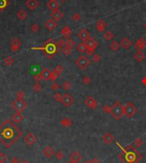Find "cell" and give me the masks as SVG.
I'll use <instances>...</instances> for the list:
<instances>
[{
    "mask_svg": "<svg viewBox=\"0 0 146 163\" xmlns=\"http://www.w3.org/2000/svg\"><path fill=\"white\" fill-rule=\"evenodd\" d=\"M49 1H51V0H49Z\"/></svg>",
    "mask_w": 146,
    "mask_h": 163,
    "instance_id": "e7e4bbea",
    "label": "cell"
},
{
    "mask_svg": "<svg viewBox=\"0 0 146 163\" xmlns=\"http://www.w3.org/2000/svg\"><path fill=\"white\" fill-rule=\"evenodd\" d=\"M61 1H62V2H65L66 0H61Z\"/></svg>",
    "mask_w": 146,
    "mask_h": 163,
    "instance_id": "6125c7cd",
    "label": "cell"
},
{
    "mask_svg": "<svg viewBox=\"0 0 146 163\" xmlns=\"http://www.w3.org/2000/svg\"><path fill=\"white\" fill-rule=\"evenodd\" d=\"M106 26H107V24H106V22L103 20H99V21L96 23V29H97V32L102 33V32H103L105 30Z\"/></svg>",
    "mask_w": 146,
    "mask_h": 163,
    "instance_id": "7402d4cb",
    "label": "cell"
},
{
    "mask_svg": "<svg viewBox=\"0 0 146 163\" xmlns=\"http://www.w3.org/2000/svg\"><path fill=\"white\" fill-rule=\"evenodd\" d=\"M145 45H146V41L145 40V39L144 38H139L135 44V49L138 51H142L145 49Z\"/></svg>",
    "mask_w": 146,
    "mask_h": 163,
    "instance_id": "4fadbf2b",
    "label": "cell"
},
{
    "mask_svg": "<svg viewBox=\"0 0 146 163\" xmlns=\"http://www.w3.org/2000/svg\"><path fill=\"white\" fill-rule=\"evenodd\" d=\"M85 53L87 54L88 56H91V55H93L94 54H95V51H94V50H92V49L87 48L86 51H85Z\"/></svg>",
    "mask_w": 146,
    "mask_h": 163,
    "instance_id": "c3c4849f",
    "label": "cell"
},
{
    "mask_svg": "<svg viewBox=\"0 0 146 163\" xmlns=\"http://www.w3.org/2000/svg\"><path fill=\"white\" fill-rule=\"evenodd\" d=\"M12 108L15 109L16 112H23L25 109L27 108V103L23 99H16L12 103Z\"/></svg>",
    "mask_w": 146,
    "mask_h": 163,
    "instance_id": "5b68a950",
    "label": "cell"
},
{
    "mask_svg": "<svg viewBox=\"0 0 146 163\" xmlns=\"http://www.w3.org/2000/svg\"><path fill=\"white\" fill-rule=\"evenodd\" d=\"M110 114L115 120H120L124 115V106L120 102H116L111 107Z\"/></svg>",
    "mask_w": 146,
    "mask_h": 163,
    "instance_id": "7a4b0ae2",
    "label": "cell"
},
{
    "mask_svg": "<svg viewBox=\"0 0 146 163\" xmlns=\"http://www.w3.org/2000/svg\"><path fill=\"white\" fill-rule=\"evenodd\" d=\"M33 89L35 92H39V91H41V90H42V86L39 82H36L34 85L33 86Z\"/></svg>",
    "mask_w": 146,
    "mask_h": 163,
    "instance_id": "ab89813d",
    "label": "cell"
},
{
    "mask_svg": "<svg viewBox=\"0 0 146 163\" xmlns=\"http://www.w3.org/2000/svg\"><path fill=\"white\" fill-rule=\"evenodd\" d=\"M145 28H146V24H145Z\"/></svg>",
    "mask_w": 146,
    "mask_h": 163,
    "instance_id": "be15d7a7",
    "label": "cell"
},
{
    "mask_svg": "<svg viewBox=\"0 0 146 163\" xmlns=\"http://www.w3.org/2000/svg\"><path fill=\"white\" fill-rule=\"evenodd\" d=\"M61 125L64 127H70L73 126V120L69 118H64L61 120Z\"/></svg>",
    "mask_w": 146,
    "mask_h": 163,
    "instance_id": "484cf974",
    "label": "cell"
},
{
    "mask_svg": "<svg viewBox=\"0 0 146 163\" xmlns=\"http://www.w3.org/2000/svg\"><path fill=\"white\" fill-rule=\"evenodd\" d=\"M134 144H136V146L140 147L141 145H142V144H143V141H142L141 138H138V139H136V141H135Z\"/></svg>",
    "mask_w": 146,
    "mask_h": 163,
    "instance_id": "11a10c76",
    "label": "cell"
},
{
    "mask_svg": "<svg viewBox=\"0 0 146 163\" xmlns=\"http://www.w3.org/2000/svg\"><path fill=\"white\" fill-rule=\"evenodd\" d=\"M43 50H45L46 54L52 55H54L57 51H58L57 45H56V43L52 42V39H49V40L45 43V46L43 47Z\"/></svg>",
    "mask_w": 146,
    "mask_h": 163,
    "instance_id": "3957f363",
    "label": "cell"
},
{
    "mask_svg": "<svg viewBox=\"0 0 146 163\" xmlns=\"http://www.w3.org/2000/svg\"><path fill=\"white\" fill-rule=\"evenodd\" d=\"M10 163H19V159L16 156H14L10 159Z\"/></svg>",
    "mask_w": 146,
    "mask_h": 163,
    "instance_id": "9f6ffc18",
    "label": "cell"
},
{
    "mask_svg": "<svg viewBox=\"0 0 146 163\" xmlns=\"http://www.w3.org/2000/svg\"><path fill=\"white\" fill-rule=\"evenodd\" d=\"M51 72L48 67H45L40 73V76L42 79H44V80H49V79H51Z\"/></svg>",
    "mask_w": 146,
    "mask_h": 163,
    "instance_id": "d6986e66",
    "label": "cell"
},
{
    "mask_svg": "<svg viewBox=\"0 0 146 163\" xmlns=\"http://www.w3.org/2000/svg\"><path fill=\"white\" fill-rule=\"evenodd\" d=\"M82 81H83V83L85 85H89L90 83H91V78L88 77V76H85V77H84V78H83Z\"/></svg>",
    "mask_w": 146,
    "mask_h": 163,
    "instance_id": "7dc6e473",
    "label": "cell"
},
{
    "mask_svg": "<svg viewBox=\"0 0 146 163\" xmlns=\"http://www.w3.org/2000/svg\"><path fill=\"white\" fill-rule=\"evenodd\" d=\"M14 61H15V60H14V58L11 56H7L4 60H3V62H4V64L6 66H11L14 63Z\"/></svg>",
    "mask_w": 146,
    "mask_h": 163,
    "instance_id": "e575fe53",
    "label": "cell"
},
{
    "mask_svg": "<svg viewBox=\"0 0 146 163\" xmlns=\"http://www.w3.org/2000/svg\"><path fill=\"white\" fill-rule=\"evenodd\" d=\"M104 39H106V40H108V41L112 40V39H114V34L112 33V32H110V31L106 32L105 34H104Z\"/></svg>",
    "mask_w": 146,
    "mask_h": 163,
    "instance_id": "d590c367",
    "label": "cell"
},
{
    "mask_svg": "<svg viewBox=\"0 0 146 163\" xmlns=\"http://www.w3.org/2000/svg\"><path fill=\"white\" fill-rule=\"evenodd\" d=\"M45 28L48 29L49 31L53 32L57 27V21H55L53 19H49L46 22H45Z\"/></svg>",
    "mask_w": 146,
    "mask_h": 163,
    "instance_id": "7c38bea8",
    "label": "cell"
},
{
    "mask_svg": "<svg viewBox=\"0 0 146 163\" xmlns=\"http://www.w3.org/2000/svg\"><path fill=\"white\" fill-rule=\"evenodd\" d=\"M59 75H60V73H58L57 72V71H55V70H53L52 72H51V79L53 81H56L57 79H58V77H59Z\"/></svg>",
    "mask_w": 146,
    "mask_h": 163,
    "instance_id": "8d00e7d4",
    "label": "cell"
},
{
    "mask_svg": "<svg viewBox=\"0 0 146 163\" xmlns=\"http://www.w3.org/2000/svg\"><path fill=\"white\" fill-rule=\"evenodd\" d=\"M85 104L87 105V107H89L91 109H96L97 107V103L96 101V99H94L93 97H91V96H88L85 100Z\"/></svg>",
    "mask_w": 146,
    "mask_h": 163,
    "instance_id": "9c48e42d",
    "label": "cell"
},
{
    "mask_svg": "<svg viewBox=\"0 0 146 163\" xmlns=\"http://www.w3.org/2000/svg\"><path fill=\"white\" fill-rule=\"evenodd\" d=\"M126 159H127V161L128 162L133 163L136 160V156L133 152H129V153H127V156H126Z\"/></svg>",
    "mask_w": 146,
    "mask_h": 163,
    "instance_id": "f1b7e54d",
    "label": "cell"
},
{
    "mask_svg": "<svg viewBox=\"0 0 146 163\" xmlns=\"http://www.w3.org/2000/svg\"><path fill=\"white\" fill-rule=\"evenodd\" d=\"M90 62L91 61L88 59L87 56H85V55H80L75 61V64L80 69H85L90 65Z\"/></svg>",
    "mask_w": 146,
    "mask_h": 163,
    "instance_id": "8992f818",
    "label": "cell"
},
{
    "mask_svg": "<svg viewBox=\"0 0 146 163\" xmlns=\"http://www.w3.org/2000/svg\"><path fill=\"white\" fill-rule=\"evenodd\" d=\"M55 156H56V158H57L58 161H61L64 158V154H63V152L62 150L57 151V152L55 154Z\"/></svg>",
    "mask_w": 146,
    "mask_h": 163,
    "instance_id": "74e56055",
    "label": "cell"
},
{
    "mask_svg": "<svg viewBox=\"0 0 146 163\" xmlns=\"http://www.w3.org/2000/svg\"><path fill=\"white\" fill-rule=\"evenodd\" d=\"M69 163H75V162H69Z\"/></svg>",
    "mask_w": 146,
    "mask_h": 163,
    "instance_id": "94428289",
    "label": "cell"
},
{
    "mask_svg": "<svg viewBox=\"0 0 146 163\" xmlns=\"http://www.w3.org/2000/svg\"><path fill=\"white\" fill-rule=\"evenodd\" d=\"M63 88L64 89L65 91H69V89L71 88V84L69 80H66L64 83L63 84Z\"/></svg>",
    "mask_w": 146,
    "mask_h": 163,
    "instance_id": "b9f144b4",
    "label": "cell"
},
{
    "mask_svg": "<svg viewBox=\"0 0 146 163\" xmlns=\"http://www.w3.org/2000/svg\"><path fill=\"white\" fill-rule=\"evenodd\" d=\"M91 163H98V161H97V159H94L93 161H91Z\"/></svg>",
    "mask_w": 146,
    "mask_h": 163,
    "instance_id": "680465c9",
    "label": "cell"
},
{
    "mask_svg": "<svg viewBox=\"0 0 146 163\" xmlns=\"http://www.w3.org/2000/svg\"><path fill=\"white\" fill-rule=\"evenodd\" d=\"M43 154H44V156L46 157V158L51 159V157L54 156V154H55V150H53L52 147L47 146L43 150Z\"/></svg>",
    "mask_w": 146,
    "mask_h": 163,
    "instance_id": "e0dca14e",
    "label": "cell"
},
{
    "mask_svg": "<svg viewBox=\"0 0 146 163\" xmlns=\"http://www.w3.org/2000/svg\"><path fill=\"white\" fill-rule=\"evenodd\" d=\"M56 45H57V49H58V50L63 49L66 46V40H64L63 39H60Z\"/></svg>",
    "mask_w": 146,
    "mask_h": 163,
    "instance_id": "d6a6232c",
    "label": "cell"
},
{
    "mask_svg": "<svg viewBox=\"0 0 146 163\" xmlns=\"http://www.w3.org/2000/svg\"><path fill=\"white\" fill-rule=\"evenodd\" d=\"M76 50H77L79 52H80V53H85V51H86V50H87V46H86V45L85 44V42L84 43H80V44H79V45L76 46Z\"/></svg>",
    "mask_w": 146,
    "mask_h": 163,
    "instance_id": "83f0119b",
    "label": "cell"
},
{
    "mask_svg": "<svg viewBox=\"0 0 146 163\" xmlns=\"http://www.w3.org/2000/svg\"><path fill=\"white\" fill-rule=\"evenodd\" d=\"M62 97H63V95L60 92H56V93H54V95H53L54 100L57 101V102H61Z\"/></svg>",
    "mask_w": 146,
    "mask_h": 163,
    "instance_id": "f35d334b",
    "label": "cell"
},
{
    "mask_svg": "<svg viewBox=\"0 0 146 163\" xmlns=\"http://www.w3.org/2000/svg\"><path fill=\"white\" fill-rule=\"evenodd\" d=\"M51 16V19H53L55 21H61V20L63 19V13L62 12L60 9H57V10L52 11Z\"/></svg>",
    "mask_w": 146,
    "mask_h": 163,
    "instance_id": "9a60e30c",
    "label": "cell"
},
{
    "mask_svg": "<svg viewBox=\"0 0 146 163\" xmlns=\"http://www.w3.org/2000/svg\"><path fill=\"white\" fill-rule=\"evenodd\" d=\"M22 135L21 131L13 124L11 120H6L0 126V141L7 148H9Z\"/></svg>",
    "mask_w": 146,
    "mask_h": 163,
    "instance_id": "6da1fadb",
    "label": "cell"
},
{
    "mask_svg": "<svg viewBox=\"0 0 146 163\" xmlns=\"http://www.w3.org/2000/svg\"><path fill=\"white\" fill-rule=\"evenodd\" d=\"M33 79H34V80L36 82H39V81L41 80L42 78L40 76V73H38V74H35L34 76H33Z\"/></svg>",
    "mask_w": 146,
    "mask_h": 163,
    "instance_id": "db71d44e",
    "label": "cell"
},
{
    "mask_svg": "<svg viewBox=\"0 0 146 163\" xmlns=\"http://www.w3.org/2000/svg\"><path fill=\"white\" fill-rule=\"evenodd\" d=\"M145 53H144L143 51H138V52L136 53L135 59L138 61H139V62H140V61L145 60Z\"/></svg>",
    "mask_w": 146,
    "mask_h": 163,
    "instance_id": "f546056e",
    "label": "cell"
},
{
    "mask_svg": "<svg viewBox=\"0 0 146 163\" xmlns=\"http://www.w3.org/2000/svg\"><path fill=\"white\" fill-rule=\"evenodd\" d=\"M8 157L4 153H0V163H5L7 162Z\"/></svg>",
    "mask_w": 146,
    "mask_h": 163,
    "instance_id": "7bdbcfd3",
    "label": "cell"
},
{
    "mask_svg": "<svg viewBox=\"0 0 146 163\" xmlns=\"http://www.w3.org/2000/svg\"><path fill=\"white\" fill-rule=\"evenodd\" d=\"M26 6L30 10H34L39 6V2L38 0H27Z\"/></svg>",
    "mask_w": 146,
    "mask_h": 163,
    "instance_id": "ac0fdd59",
    "label": "cell"
},
{
    "mask_svg": "<svg viewBox=\"0 0 146 163\" xmlns=\"http://www.w3.org/2000/svg\"><path fill=\"white\" fill-rule=\"evenodd\" d=\"M142 82H143V84L146 85V77H145V78L143 79V80H142Z\"/></svg>",
    "mask_w": 146,
    "mask_h": 163,
    "instance_id": "6f0895ef",
    "label": "cell"
},
{
    "mask_svg": "<svg viewBox=\"0 0 146 163\" xmlns=\"http://www.w3.org/2000/svg\"><path fill=\"white\" fill-rule=\"evenodd\" d=\"M63 55H69L71 54V52H72V49L71 48H69V47H67V46H65L64 48L63 49Z\"/></svg>",
    "mask_w": 146,
    "mask_h": 163,
    "instance_id": "60d3db41",
    "label": "cell"
},
{
    "mask_svg": "<svg viewBox=\"0 0 146 163\" xmlns=\"http://www.w3.org/2000/svg\"><path fill=\"white\" fill-rule=\"evenodd\" d=\"M51 89H52L53 91H57L59 89V85L57 84V82H55V81H54L52 84H51Z\"/></svg>",
    "mask_w": 146,
    "mask_h": 163,
    "instance_id": "681fc988",
    "label": "cell"
},
{
    "mask_svg": "<svg viewBox=\"0 0 146 163\" xmlns=\"http://www.w3.org/2000/svg\"><path fill=\"white\" fill-rule=\"evenodd\" d=\"M78 37H79L82 41L85 42L91 36H90V33L86 30V29H81V30L79 32V33H78Z\"/></svg>",
    "mask_w": 146,
    "mask_h": 163,
    "instance_id": "2e32d148",
    "label": "cell"
},
{
    "mask_svg": "<svg viewBox=\"0 0 146 163\" xmlns=\"http://www.w3.org/2000/svg\"><path fill=\"white\" fill-rule=\"evenodd\" d=\"M47 7L51 11H54V10H57V9H59V7H60V3L57 0H51L47 3Z\"/></svg>",
    "mask_w": 146,
    "mask_h": 163,
    "instance_id": "5bb4252c",
    "label": "cell"
},
{
    "mask_svg": "<svg viewBox=\"0 0 146 163\" xmlns=\"http://www.w3.org/2000/svg\"><path fill=\"white\" fill-rule=\"evenodd\" d=\"M36 141H37V138H36L35 135L33 134V133H32L31 132H28L25 137H24V142H25L27 145H29V146L34 144Z\"/></svg>",
    "mask_w": 146,
    "mask_h": 163,
    "instance_id": "ba28073f",
    "label": "cell"
},
{
    "mask_svg": "<svg viewBox=\"0 0 146 163\" xmlns=\"http://www.w3.org/2000/svg\"><path fill=\"white\" fill-rule=\"evenodd\" d=\"M21 45V42L19 39L15 38L11 40L10 42V49L12 51H18Z\"/></svg>",
    "mask_w": 146,
    "mask_h": 163,
    "instance_id": "8fae6325",
    "label": "cell"
},
{
    "mask_svg": "<svg viewBox=\"0 0 146 163\" xmlns=\"http://www.w3.org/2000/svg\"><path fill=\"white\" fill-rule=\"evenodd\" d=\"M85 44L86 45L87 48L92 49V50H94V51H95L96 48L98 46V42H97V41L92 37H90L89 39L85 42Z\"/></svg>",
    "mask_w": 146,
    "mask_h": 163,
    "instance_id": "30bf717a",
    "label": "cell"
},
{
    "mask_svg": "<svg viewBox=\"0 0 146 163\" xmlns=\"http://www.w3.org/2000/svg\"><path fill=\"white\" fill-rule=\"evenodd\" d=\"M75 45V41L73 39H68L67 40H66V46L67 47H69V48L73 49V47H74Z\"/></svg>",
    "mask_w": 146,
    "mask_h": 163,
    "instance_id": "836d02e7",
    "label": "cell"
},
{
    "mask_svg": "<svg viewBox=\"0 0 146 163\" xmlns=\"http://www.w3.org/2000/svg\"><path fill=\"white\" fill-rule=\"evenodd\" d=\"M101 60V56H100L99 55H97V54H94L92 55V61H94V62H98V61Z\"/></svg>",
    "mask_w": 146,
    "mask_h": 163,
    "instance_id": "bcb514c9",
    "label": "cell"
},
{
    "mask_svg": "<svg viewBox=\"0 0 146 163\" xmlns=\"http://www.w3.org/2000/svg\"><path fill=\"white\" fill-rule=\"evenodd\" d=\"M9 4V0H0V11H3Z\"/></svg>",
    "mask_w": 146,
    "mask_h": 163,
    "instance_id": "1f68e13d",
    "label": "cell"
},
{
    "mask_svg": "<svg viewBox=\"0 0 146 163\" xmlns=\"http://www.w3.org/2000/svg\"><path fill=\"white\" fill-rule=\"evenodd\" d=\"M103 140L107 144H110L111 143L114 141V137L111 133H106V134L103 135Z\"/></svg>",
    "mask_w": 146,
    "mask_h": 163,
    "instance_id": "d4e9b609",
    "label": "cell"
},
{
    "mask_svg": "<svg viewBox=\"0 0 146 163\" xmlns=\"http://www.w3.org/2000/svg\"><path fill=\"white\" fill-rule=\"evenodd\" d=\"M81 159H82L81 155L78 152H73L70 155V156H69V160H70V162H75V163H79L81 161Z\"/></svg>",
    "mask_w": 146,
    "mask_h": 163,
    "instance_id": "44dd1931",
    "label": "cell"
},
{
    "mask_svg": "<svg viewBox=\"0 0 146 163\" xmlns=\"http://www.w3.org/2000/svg\"><path fill=\"white\" fill-rule=\"evenodd\" d=\"M61 103H63V106L69 108V107H70L73 104V103H74V98H73V96H72L71 94H69V93H65L64 95H63Z\"/></svg>",
    "mask_w": 146,
    "mask_h": 163,
    "instance_id": "52a82bcc",
    "label": "cell"
},
{
    "mask_svg": "<svg viewBox=\"0 0 146 163\" xmlns=\"http://www.w3.org/2000/svg\"><path fill=\"white\" fill-rule=\"evenodd\" d=\"M39 30V27L38 26L37 24H33V25H32V27H31V31L33 32V33H38Z\"/></svg>",
    "mask_w": 146,
    "mask_h": 163,
    "instance_id": "ee69618b",
    "label": "cell"
},
{
    "mask_svg": "<svg viewBox=\"0 0 146 163\" xmlns=\"http://www.w3.org/2000/svg\"><path fill=\"white\" fill-rule=\"evenodd\" d=\"M24 97V92L21 91H18L17 94H16V99H23Z\"/></svg>",
    "mask_w": 146,
    "mask_h": 163,
    "instance_id": "f5cc1de1",
    "label": "cell"
},
{
    "mask_svg": "<svg viewBox=\"0 0 146 163\" xmlns=\"http://www.w3.org/2000/svg\"><path fill=\"white\" fill-rule=\"evenodd\" d=\"M121 45L122 46V48L124 49H129V47L132 45V41L130 40V39H128V38H124V39H122V40H121Z\"/></svg>",
    "mask_w": 146,
    "mask_h": 163,
    "instance_id": "cb8c5ba5",
    "label": "cell"
},
{
    "mask_svg": "<svg viewBox=\"0 0 146 163\" xmlns=\"http://www.w3.org/2000/svg\"><path fill=\"white\" fill-rule=\"evenodd\" d=\"M24 116L21 114V113L20 112H15V114L12 115V120L15 123H20L23 120Z\"/></svg>",
    "mask_w": 146,
    "mask_h": 163,
    "instance_id": "603a6c76",
    "label": "cell"
},
{
    "mask_svg": "<svg viewBox=\"0 0 146 163\" xmlns=\"http://www.w3.org/2000/svg\"><path fill=\"white\" fill-rule=\"evenodd\" d=\"M61 33H62V35H63L64 39H69V38L71 37L72 31H71V29L69 28V27L65 26V27H63V29L61 30Z\"/></svg>",
    "mask_w": 146,
    "mask_h": 163,
    "instance_id": "ffe728a7",
    "label": "cell"
},
{
    "mask_svg": "<svg viewBox=\"0 0 146 163\" xmlns=\"http://www.w3.org/2000/svg\"><path fill=\"white\" fill-rule=\"evenodd\" d=\"M103 112H105V113H109V114H110L111 107L108 106V105H105V106H103Z\"/></svg>",
    "mask_w": 146,
    "mask_h": 163,
    "instance_id": "816d5d0a",
    "label": "cell"
},
{
    "mask_svg": "<svg viewBox=\"0 0 146 163\" xmlns=\"http://www.w3.org/2000/svg\"><path fill=\"white\" fill-rule=\"evenodd\" d=\"M120 44L117 42V41H115V40H114V41H112V43L110 44V45H109V47H110V50L112 51H119V49H120Z\"/></svg>",
    "mask_w": 146,
    "mask_h": 163,
    "instance_id": "4dcf8cb0",
    "label": "cell"
},
{
    "mask_svg": "<svg viewBox=\"0 0 146 163\" xmlns=\"http://www.w3.org/2000/svg\"><path fill=\"white\" fill-rule=\"evenodd\" d=\"M20 163H29V162H28V161H27V160H22Z\"/></svg>",
    "mask_w": 146,
    "mask_h": 163,
    "instance_id": "91938a15",
    "label": "cell"
},
{
    "mask_svg": "<svg viewBox=\"0 0 146 163\" xmlns=\"http://www.w3.org/2000/svg\"><path fill=\"white\" fill-rule=\"evenodd\" d=\"M72 18H73V20L74 21H79V20L81 19V16H80V15H79V13H74L73 15V16H72Z\"/></svg>",
    "mask_w": 146,
    "mask_h": 163,
    "instance_id": "f6af8a7d",
    "label": "cell"
},
{
    "mask_svg": "<svg viewBox=\"0 0 146 163\" xmlns=\"http://www.w3.org/2000/svg\"><path fill=\"white\" fill-rule=\"evenodd\" d=\"M54 70L57 71V73L61 74V73H63V66H61V65H57V66L56 67V68L54 69Z\"/></svg>",
    "mask_w": 146,
    "mask_h": 163,
    "instance_id": "f907efd6",
    "label": "cell"
},
{
    "mask_svg": "<svg viewBox=\"0 0 146 163\" xmlns=\"http://www.w3.org/2000/svg\"><path fill=\"white\" fill-rule=\"evenodd\" d=\"M136 113H137V109L132 103H127L124 106V114L127 118H132L133 116H134Z\"/></svg>",
    "mask_w": 146,
    "mask_h": 163,
    "instance_id": "277c9868",
    "label": "cell"
},
{
    "mask_svg": "<svg viewBox=\"0 0 146 163\" xmlns=\"http://www.w3.org/2000/svg\"><path fill=\"white\" fill-rule=\"evenodd\" d=\"M16 16L18 19H20L21 21H24V20L27 19V14L25 10H23V9H21V10L18 11L17 14H16Z\"/></svg>",
    "mask_w": 146,
    "mask_h": 163,
    "instance_id": "4316f807",
    "label": "cell"
}]
</instances>
